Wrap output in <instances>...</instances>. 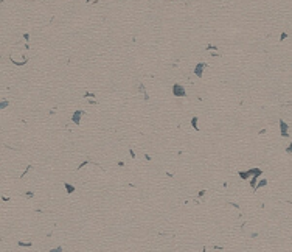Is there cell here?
I'll list each match as a JSON object with an SVG mask.
<instances>
[{
	"label": "cell",
	"mask_w": 292,
	"mask_h": 252,
	"mask_svg": "<svg viewBox=\"0 0 292 252\" xmlns=\"http://www.w3.org/2000/svg\"><path fill=\"white\" fill-rule=\"evenodd\" d=\"M171 92H172L174 97H185L187 95V90H185V87H183V84H179V83L172 84Z\"/></svg>",
	"instance_id": "obj_1"
},
{
	"label": "cell",
	"mask_w": 292,
	"mask_h": 252,
	"mask_svg": "<svg viewBox=\"0 0 292 252\" xmlns=\"http://www.w3.org/2000/svg\"><path fill=\"white\" fill-rule=\"evenodd\" d=\"M205 67H207L205 62L196 64V67H194V75L197 76V78H202V76H203V68H205Z\"/></svg>",
	"instance_id": "obj_2"
},
{
	"label": "cell",
	"mask_w": 292,
	"mask_h": 252,
	"mask_svg": "<svg viewBox=\"0 0 292 252\" xmlns=\"http://www.w3.org/2000/svg\"><path fill=\"white\" fill-rule=\"evenodd\" d=\"M289 126H287L286 121H283V120H280V132H281V135L283 137H289Z\"/></svg>",
	"instance_id": "obj_3"
},
{
	"label": "cell",
	"mask_w": 292,
	"mask_h": 252,
	"mask_svg": "<svg viewBox=\"0 0 292 252\" xmlns=\"http://www.w3.org/2000/svg\"><path fill=\"white\" fill-rule=\"evenodd\" d=\"M258 176H261V173H253L252 174V179H250V187H252V190L255 192V188H256V184H258Z\"/></svg>",
	"instance_id": "obj_4"
},
{
	"label": "cell",
	"mask_w": 292,
	"mask_h": 252,
	"mask_svg": "<svg viewBox=\"0 0 292 252\" xmlns=\"http://www.w3.org/2000/svg\"><path fill=\"white\" fill-rule=\"evenodd\" d=\"M82 110H76L75 114L72 115V120H73V123L75 125H79V121H81V117H82Z\"/></svg>",
	"instance_id": "obj_5"
},
{
	"label": "cell",
	"mask_w": 292,
	"mask_h": 252,
	"mask_svg": "<svg viewBox=\"0 0 292 252\" xmlns=\"http://www.w3.org/2000/svg\"><path fill=\"white\" fill-rule=\"evenodd\" d=\"M64 185H65V192H67V194H72L73 192H75V187H73V185H70L68 182H65Z\"/></svg>",
	"instance_id": "obj_6"
},
{
	"label": "cell",
	"mask_w": 292,
	"mask_h": 252,
	"mask_svg": "<svg viewBox=\"0 0 292 252\" xmlns=\"http://www.w3.org/2000/svg\"><path fill=\"white\" fill-rule=\"evenodd\" d=\"M266 185H267V179H261V181L258 182V184H256V188H255V192H256V190H258V188H261V187H266Z\"/></svg>",
	"instance_id": "obj_7"
},
{
	"label": "cell",
	"mask_w": 292,
	"mask_h": 252,
	"mask_svg": "<svg viewBox=\"0 0 292 252\" xmlns=\"http://www.w3.org/2000/svg\"><path fill=\"white\" fill-rule=\"evenodd\" d=\"M191 126H193L196 131H199V126H197V117H193V118H191Z\"/></svg>",
	"instance_id": "obj_8"
},
{
	"label": "cell",
	"mask_w": 292,
	"mask_h": 252,
	"mask_svg": "<svg viewBox=\"0 0 292 252\" xmlns=\"http://www.w3.org/2000/svg\"><path fill=\"white\" fill-rule=\"evenodd\" d=\"M9 106V101L8 100H3V101H0V110L2 109H5V108H8Z\"/></svg>",
	"instance_id": "obj_9"
},
{
	"label": "cell",
	"mask_w": 292,
	"mask_h": 252,
	"mask_svg": "<svg viewBox=\"0 0 292 252\" xmlns=\"http://www.w3.org/2000/svg\"><path fill=\"white\" fill-rule=\"evenodd\" d=\"M31 244L33 243H30V241H19V246L20 247H31Z\"/></svg>",
	"instance_id": "obj_10"
},
{
	"label": "cell",
	"mask_w": 292,
	"mask_h": 252,
	"mask_svg": "<svg viewBox=\"0 0 292 252\" xmlns=\"http://www.w3.org/2000/svg\"><path fill=\"white\" fill-rule=\"evenodd\" d=\"M84 98H97V95H93V93H90V92H87L86 95H84Z\"/></svg>",
	"instance_id": "obj_11"
},
{
	"label": "cell",
	"mask_w": 292,
	"mask_h": 252,
	"mask_svg": "<svg viewBox=\"0 0 292 252\" xmlns=\"http://www.w3.org/2000/svg\"><path fill=\"white\" fill-rule=\"evenodd\" d=\"M87 163H89V162H87V160H84V162H81V163H79V165H78V170H81V168H84V167L87 165Z\"/></svg>",
	"instance_id": "obj_12"
},
{
	"label": "cell",
	"mask_w": 292,
	"mask_h": 252,
	"mask_svg": "<svg viewBox=\"0 0 292 252\" xmlns=\"http://www.w3.org/2000/svg\"><path fill=\"white\" fill-rule=\"evenodd\" d=\"M207 50H218V47H216V45H208Z\"/></svg>",
	"instance_id": "obj_13"
},
{
	"label": "cell",
	"mask_w": 292,
	"mask_h": 252,
	"mask_svg": "<svg viewBox=\"0 0 292 252\" xmlns=\"http://www.w3.org/2000/svg\"><path fill=\"white\" fill-rule=\"evenodd\" d=\"M205 193H207V190H201V192H199V194H197V196H199V198H202V196H203V194H205Z\"/></svg>",
	"instance_id": "obj_14"
},
{
	"label": "cell",
	"mask_w": 292,
	"mask_h": 252,
	"mask_svg": "<svg viewBox=\"0 0 292 252\" xmlns=\"http://www.w3.org/2000/svg\"><path fill=\"white\" fill-rule=\"evenodd\" d=\"M289 154H292V143H289V146H287V150H286Z\"/></svg>",
	"instance_id": "obj_15"
},
{
	"label": "cell",
	"mask_w": 292,
	"mask_h": 252,
	"mask_svg": "<svg viewBox=\"0 0 292 252\" xmlns=\"http://www.w3.org/2000/svg\"><path fill=\"white\" fill-rule=\"evenodd\" d=\"M286 37H287V34H286V33H283V34H281V36H280V39H281V41H283V39H286Z\"/></svg>",
	"instance_id": "obj_16"
}]
</instances>
